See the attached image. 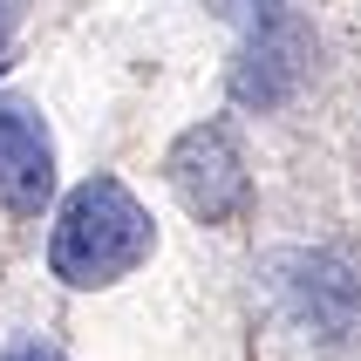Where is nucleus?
<instances>
[{"label":"nucleus","instance_id":"1","mask_svg":"<svg viewBox=\"0 0 361 361\" xmlns=\"http://www.w3.org/2000/svg\"><path fill=\"white\" fill-rule=\"evenodd\" d=\"M157 252V225L137 204V191L123 178H82L55 212V232H48V266H55L61 286H116L130 280L143 259Z\"/></svg>","mask_w":361,"mask_h":361},{"label":"nucleus","instance_id":"2","mask_svg":"<svg viewBox=\"0 0 361 361\" xmlns=\"http://www.w3.org/2000/svg\"><path fill=\"white\" fill-rule=\"evenodd\" d=\"M307 68H314V27L300 20V7H286V0H266L252 7V35H245L239 61H232V102L239 109H286V102L300 96Z\"/></svg>","mask_w":361,"mask_h":361},{"label":"nucleus","instance_id":"3","mask_svg":"<svg viewBox=\"0 0 361 361\" xmlns=\"http://www.w3.org/2000/svg\"><path fill=\"white\" fill-rule=\"evenodd\" d=\"M164 178H171L178 204L198 225H232V219H245V204H252V178H245L232 123H191V130L164 150Z\"/></svg>","mask_w":361,"mask_h":361},{"label":"nucleus","instance_id":"4","mask_svg":"<svg viewBox=\"0 0 361 361\" xmlns=\"http://www.w3.org/2000/svg\"><path fill=\"white\" fill-rule=\"evenodd\" d=\"M286 300L300 327L327 348H361V252L355 245H321V252H293L280 266Z\"/></svg>","mask_w":361,"mask_h":361},{"label":"nucleus","instance_id":"5","mask_svg":"<svg viewBox=\"0 0 361 361\" xmlns=\"http://www.w3.org/2000/svg\"><path fill=\"white\" fill-rule=\"evenodd\" d=\"M55 198V143L35 102L0 96V212H41Z\"/></svg>","mask_w":361,"mask_h":361},{"label":"nucleus","instance_id":"6","mask_svg":"<svg viewBox=\"0 0 361 361\" xmlns=\"http://www.w3.org/2000/svg\"><path fill=\"white\" fill-rule=\"evenodd\" d=\"M0 361H61V348H48V341H14Z\"/></svg>","mask_w":361,"mask_h":361},{"label":"nucleus","instance_id":"7","mask_svg":"<svg viewBox=\"0 0 361 361\" xmlns=\"http://www.w3.org/2000/svg\"><path fill=\"white\" fill-rule=\"evenodd\" d=\"M219 20H239V14H252V7H266V0H204Z\"/></svg>","mask_w":361,"mask_h":361},{"label":"nucleus","instance_id":"8","mask_svg":"<svg viewBox=\"0 0 361 361\" xmlns=\"http://www.w3.org/2000/svg\"><path fill=\"white\" fill-rule=\"evenodd\" d=\"M20 14H27V0H0V48H7V35H14Z\"/></svg>","mask_w":361,"mask_h":361}]
</instances>
